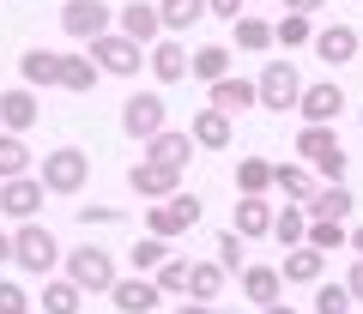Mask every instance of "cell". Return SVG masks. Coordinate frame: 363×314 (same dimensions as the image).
Here are the masks:
<instances>
[{
    "label": "cell",
    "mask_w": 363,
    "mask_h": 314,
    "mask_svg": "<svg viewBox=\"0 0 363 314\" xmlns=\"http://www.w3.org/2000/svg\"><path fill=\"white\" fill-rule=\"evenodd\" d=\"M116 30H121V37H133V42H145V49H152V42L164 37V13H157L152 0H128V6H116Z\"/></svg>",
    "instance_id": "obj_20"
},
{
    "label": "cell",
    "mask_w": 363,
    "mask_h": 314,
    "mask_svg": "<svg viewBox=\"0 0 363 314\" xmlns=\"http://www.w3.org/2000/svg\"><path fill=\"white\" fill-rule=\"evenodd\" d=\"M18 85H30V91L61 85V54H55V49H25V54H18Z\"/></svg>",
    "instance_id": "obj_25"
},
{
    "label": "cell",
    "mask_w": 363,
    "mask_h": 314,
    "mask_svg": "<svg viewBox=\"0 0 363 314\" xmlns=\"http://www.w3.org/2000/svg\"><path fill=\"white\" fill-rule=\"evenodd\" d=\"M309 248H321V254L351 248V223H339V218H309Z\"/></svg>",
    "instance_id": "obj_40"
},
{
    "label": "cell",
    "mask_w": 363,
    "mask_h": 314,
    "mask_svg": "<svg viewBox=\"0 0 363 314\" xmlns=\"http://www.w3.org/2000/svg\"><path fill=\"white\" fill-rule=\"evenodd\" d=\"M351 254L363 260V223H351Z\"/></svg>",
    "instance_id": "obj_49"
},
{
    "label": "cell",
    "mask_w": 363,
    "mask_h": 314,
    "mask_svg": "<svg viewBox=\"0 0 363 314\" xmlns=\"http://www.w3.org/2000/svg\"><path fill=\"white\" fill-rule=\"evenodd\" d=\"M345 290L357 296V308H363V260H351V272H345Z\"/></svg>",
    "instance_id": "obj_47"
},
{
    "label": "cell",
    "mask_w": 363,
    "mask_h": 314,
    "mask_svg": "<svg viewBox=\"0 0 363 314\" xmlns=\"http://www.w3.org/2000/svg\"><path fill=\"white\" fill-rule=\"evenodd\" d=\"M357 25H345V18H333V25H315V61H327V66H351L357 61Z\"/></svg>",
    "instance_id": "obj_14"
},
{
    "label": "cell",
    "mask_w": 363,
    "mask_h": 314,
    "mask_svg": "<svg viewBox=\"0 0 363 314\" xmlns=\"http://www.w3.org/2000/svg\"><path fill=\"white\" fill-rule=\"evenodd\" d=\"M97 78H104V66L91 61V49L85 54H61V91L91 97V91H97Z\"/></svg>",
    "instance_id": "obj_28"
},
{
    "label": "cell",
    "mask_w": 363,
    "mask_h": 314,
    "mask_svg": "<svg viewBox=\"0 0 363 314\" xmlns=\"http://www.w3.org/2000/svg\"><path fill=\"white\" fill-rule=\"evenodd\" d=\"M157 13H164V30H169V37H182V30H194L200 18H212L206 0H157Z\"/></svg>",
    "instance_id": "obj_34"
},
{
    "label": "cell",
    "mask_w": 363,
    "mask_h": 314,
    "mask_svg": "<svg viewBox=\"0 0 363 314\" xmlns=\"http://www.w3.org/2000/svg\"><path fill=\"white\" fill-rule=\"evenodd\" d=\"M200 218H206V206H200V199L188 194V187H182V194H169V199H157V206H145V230H152V236H164V242L188 236Z\"/></svg>",
    "instance_id": "obj_5"
},
{
    "label": "cell",
    "mask_w": 363,
    "mask_h": 314,
    "mask_svg": "<svg viewBox=\"0 0 363 314\" xmlns=\"http://www.w3.org/2000/svg\"><path fill=\"white\" fill-rule=\"evenodd\" d=\"M206 13H212V18H224V25H236V18L248 13V0H206Z\"/></svg>",
    "instance_id": "obj_44"
},
{
    "label": "cell",
    "mask_w": 363,
    "mask_h": 314,
    "mask_svg": "<svg viewBox=\"0 0 363 314\" xmlns=\"http://www.w3.org/2000/svg\"><path fill=\"white\" fill-rule=\"evenodd\" d=\"M212 248H218L212 260H218L224 272H230V278H242V266H248V236H236V230H218V242H212Z\"/></svg>",
    "instance_id": "obj_39"
},
{
    "label": "cell",
    "mask_w": 363,
    "mask_h": 314,
    "mask_svg": "<svg viewBox=\"0 0 363 314\" xmlns=\"http://www.w3.org/2000/svg\"><path fill=\"white\" fill-rule=\"evenodd\" d=\"M357 121H363V109H357Z\"/></svg>",
    "instance_id": "obj_51"
},
{
    "label": "cell",
    "mask_w": 363,
    "mask_h": 314,
    "mask_svg": "<svg viewBox=\"0 0 363 314\" xmlns=\"http://www.w3.org/2000/svg\"><path fill=\"white\" fill-rule=\"evenodd\" d=\"M297 157L309 163L321 182H345V145H339V127H297Z\"/></svg>",
    "instance_id": "obj_3"
},
{
    "label": "cell",
    "mask_w": 363,
    "mask_h": 314,
    "mask_svg": "<svg viewBox=\"0 0 363 314\" xmlns=\"http://www.w3.org/2000/svg\"><path fill=\"white\" fill-rule=\"evenodd\" d=\"M236 194H272V163L267 157H236Z\"/></svg>",
    "instance_id": "obj_38"
},
{
    "label": "cell",
    "mask_w": 363,
    "mask_h": 314,
    "mask_svg": "<svg viewBox=\"0 0 363 314\" xmlns=\"http://www.w3.org/2000/svg\"><path fill=\"white\" fill-rule=\"evenodd\" d=\"M303 211H309V218H339V223H351V211H357V194H351L345 182H321L309 199H303Z\"/></svg>",
    "instance_id": "obj_23"
},
{
    "label": "cell",
    "mask_w": 363,
    "mask_h": 314,
    "mask_svg": "<svg viewBox=\"0 0 363 314\" xmlns=\"http://www.w3.org/2000/svg\"><path fill=\"white\" fill-rule=\"evenodd\" d=\"M230 42H200L194 49V66H188V78H200V85H218V78H230Z\"/></svg>",
    "instance_id": "obj_29"
},
{
    "label": "cell",
    "mask_w": 363,
    "mask_h": 314,
    "mask_svg": "<svg viewBox=\"0 0 363 314\" xmlns=\"http://www.w3.org/2000/svg\"><path fill=\"white\" fill-rule=\"evenodd\" d=\"M188 133H194L200 151H230V145H236V115H224V109L200 103L194 121H188Z\"/></svg>",
    "instance_id": "obj_15"
},
{
    "label": "cell",
    "mask_w": 363,
    "mask_h": 314,
    "mask_svg": "<svg viewBox=\"0 0 363 314\" xmlns=\"http://www.w3.org/2000/svg\"><path fill=\"white\" fill-rule=\"evenodd\" d=\"M37 175H43V187H49V199H73V194H85V182H91V151L55 145V151H43Z\"/></svg>",
    "instance_id": "obj_2"
},
{
    "label": "cell",
    "mask_w": 363,
    "mask_h": 314,
    "mask_svg": "<svg viewBox=\"0 0 363 314\" xmlns=\"http://www.w3.org/2000/svg\"><path fill=\"white\" fill-rule=\"evenodd\" d=\"M230 49H236V54H267V49H279V42H272V25H267L260 13H242V18L230 25Z\"/></svg>",
    "instance_id": "obj_27"
},
{
    "label": "cell",
    "mask_w": 363,
    "mask_h": 314,
    "mask_svg": "<svg viewBox=\"0 0 363 314\" xmlns=\"http://www.w3.org/2000/svg\"><path fill=\"white\" fill-rule=\"evenodd\" d=\"M279 272H285V284H321V272H327V254L321 248H285V260H279Z\"/></svg>",
    "instance_id": "obj_26"
},
{
    "label": "cell",
    "mask_w": 363,
    "mask_h": 314,
    "mask_svg": "<svg viewBox=\"0 0 363 314\" xmlns=\"http://www.w3.org/2000/svg\"><path fill=\"white\" fill-rule=\"evenodd\" d=\"M182 182H188L182 170H169V163H152V157L128 163V187H133V199H145V206H157V199L182 194Z\"/></svg>",
    "instance_id": "obj_11"
},
{
    "label": "cell",
    "mask_w": 363,
    "mask_h": 314,
    "mask_svg": "<svg viewBox=\"0 0 363 314\" xmlns=\"http://www.w3.org/2000/svg\"><path fill=\"white\" fill-rule=\"evenodd\" d=\"M272 42H279V49H309V42H315V18H309V13L272 18Z\"/></svg>",
    "instance_id": "obj_35"
},
{
    "label": "cell",
    "mask_w": 363,
    "mask_h": 314,
    "mask_svg": "<svg viewBox=\"0 0 363 314\" xmlns=\"http://www.w3.org/2000/svg\"><path fill=\"white\" fill-rule=\"evenodd\" d=\"M30 290L25 284H13V278H0V314H30Z\"/></svg>",
    "instance_id": "obj_42"
},
{
    "label": "cell",
    "mask_w": 363,
    "mask_h": 314,
    "mask_svg": "<svg viewBox=\"0 0 363 314\" xmlns=\"http://www.w3.org/2000/svg\"><path fill=\"white\" fill-rule=\"evenodd\" d=\"M327 6H333V0H285V13H309V18L327 13Z\"/></svg>",
    "instance_id": "obj_46"
},
{
    "label": "cell",
    "mask_w": 363,
    "mask_h": 314,
    "mask_svg": "<svg viewBox=\"0 0 363 314\" xmlns=\"http://www.w3.org/2000/svg\"><path fill=\"white\" fill-rule=\"evenodd\" d=\"M43 175L30 170V175H13V182H0V218L6 223H30V218H43Z\"/></svg>",
    "instance_id": "obj_10"
},
{
    "label": "cell",
    "mask_w": 363,
    "mask_h": 314,
    "mask_svg": "<svg viewBox=\"0 0 363 314\" xmlns=\"http://www.w3.org/2000/svg\"><path fill=\"white\" fill-rule=\"evenodd\" d=\"M67 254H61V242H55V230L43 218H30V223H13V266L18 272H30V278H55V266H61Z\"/></svg>",
    "instance_id": "obj_1"
},
{
    "label": "cell",
    "mask_w": 363,
    "mask_h": 314,
    "mask_svg": "<svg viewBox=\"0 0 363 314\" xmlns=\"http://www.w3.org/2000/svg\"><path fill=\"white\" fill-rule=\"evenodd\" d=\"M169 314H218V302H194V296H182Z\"/></svg>",
    "instance_id": "obj_45"
},
{
    "label": "cell",
    "mask_w": 363,
    "mask_h": 314,
    "mask_svg": "<svg viewBox=\"0 0 363 314\" xmlns=\"http://www.w3.org/2000/svg\"><path fill=\"white\" fill-rule=\"evenodd\" d=\"M315 187H321V175H315L309 163H303V157H297V163H272V194H279V199L303 206V199H309Z\"/></svg>",
    "instance_id": "obj_24"
},
{
    "label": "cell",
    "mask_w": 363,
    "mask_h": 314,
    "mask_svg": "<svg viewBox=\"0 0 363 314\" xmlns=\"http://www.w3.org/2000/svg\"><path fill=\"white\" fill-rule=\"evenodd\" d=\"M91 49V61L104 66L109 78H133L145 66V42H133V37H121V30H104L97 42H85Z\"/></svg>",
    "instance_id": "obj_8"
},
{
    "label": "cell",
    "mask_w": 363,
    "mask_h": 314,
    "mask_svg": "<svg viewBox=\"0 0 363 314\" xmlns=\"http://www.w3.org/2000/svg\"><path fill=\"white\" fill-rule=\"evenodd\" d=\"M109 302H116L121 314H152L157 302H164V290H157V278H152V272H128V278H116Z\"/></svg>",
    "instance_id": "obj_18"
},
{
    "label": "cell",
    "mask_w": 363,
    "mask_h": 314,
    "mask_svg": "<svg viewBox=\"0 0 363 314\" xmlns=\"http://www.w3.org/2000/svg\"><path fill=\"white\" fill-rule=\"evenodd\" d=\"M357 314H363V308H357Z\"/></svg>",
    "instance_id": "obj_52"
},
{
    "label": "cell",
    "mask_w": 363,
    "mask_h": 314,
    "mask_svg": "<svg viewBox=\"0 0 363 314\" xmlns=\"http://www.w3.org/2000/svg\"><path fill=\"white\" fill-rule=\"evenodd\" d=\"M315 314H357V296H351L345 284H315Z\"/></svg>",
    "instance_id": "obj_41"
},
{
    "label": "cell",
    "mask_w": 363,
    "mask_h": 314,
    "mask_svg": "<svg viewBox=\"0 0 363 314\" xmlns=\"http://www.w3.org/2000/svg\"><path fill=\"white\" fill-rule=\"evenodd\" d=\"M13 260V230H0V266Z\"/></svg>",
    "instance_id": "obj_48"
},
{
    "label": "cell",
    "mask_w": 363,
    "mask_h": 314,
    "mask_svg": "<svg viewBox=\"0 0 363 314\" xmlns=\"http://www.w3.org/2000/svg\"><path fill=\"white\" fill-rule=\"evenodd\" d=\"M236 290H242V302H255V308H272V302H285V272H279V266L248 260L242 278H236Z\"/></svg>",
    "instance_id": "obj_17"
},
{
    "label": "cell",
    "mask_w": 363,
    "mask_h": 314,
    "mask_svg": "<svg viewBox=\"0 0 363 314\" xmlns=\"http://www.w3.org/2000/svg\"><path fill=\"white\" fill-rule=\"evenodd\" d=\"M67 278H73L85 296H109L116 290V254L109 248H67Z\"/></svg>",
    "instance_id": "obj_6"
},
{
    "label": "cell",
    "mask_w": 363,
    "mask_h": 314,
    "mask_svg": "<svg viewBox=\"0 0 363 314\" xmlns=\"http://www.w3.org/2000/svg\"><path fill=\"white\" fill-rule=\"evenodd\" d=\"M85 308V290L73 284V278H43V314H79Z\"/></svg>",
    "instance_id": "obj_32"
},
{
    "label": "cell",
    "mask_w": 363,
    "mask_h": 314,
    "mask_svg": "<svg viewBox=\"0 0 363 314\" xmlns=\"http://www.w3.org/2000/svg\"><path fill=\"white\" fill-rule=\"evenodd\" d=\"M194 151H200V145H194V133H188V127H164L157 139H145V151H140V157H152V163H169V170L188 175Z\"/></svg>",
    "instance_id": "obj_19"
},
{
    "label": "cell",
    "mask_w": 363,
    "mask_h": 314,
    "mask_svg": "<svg viewBox=\"0 0 363 314\" xmlns=\"http://www.w3.org/2000/svg\"><path fill=\"white\" fill-rule=\"evenodd\" d=\"M145 66H152V78L157 85H182V78H188V66H194V54H188V42L182 37H157L152 49H145Z\"/></svg>",
    "instance_id": "obj_13"
},
{
    "label": "cell",
    "mask_w": 363,
    "mask_h": 314,
    "mask_svg": "<svg viewBox=\"0 0 363 314\" xmlns=\"http://www.w3.org/2000/svg\"><path fill=\"white\" fill-rule=\"evenodd\" d=\"M224 290H230V272H224L218 260H194V278H188V296H194V302H218Z\"/></svg>",
    "instance_id": "obj_33"
},
{
    "label": "cell",
    "mask_w": 363,
    "mask_h": 314,
    "mask_svg": "<svg viewBox=\"0 0 363 314\" xmlns=\"http://www.w3.org/2000/svg\"><path fill=\"white\" fill-rule=\"evenodd\" d=\"M152 278H157V290H164V296L182 302V296H188V278H194V260H188V254H169V260L157 266Z\"/></svg>",
    "instance_id": "obj_36"
},
{
    "label": "cell",
    "mask_w": 363,
    "mask_h": 314,
    "mask_svg": "<svg viewBox=\"0 0 363 314\" xmlns=\"http://www.w3.org/2000/svg\"><path fill=\"white\" fill-rule=\"evenodd\" d=\"M206 103L224 109V115H242V109H260V85L255 78H218V85H206Z\"/></svg>",
    "instance_id": "obj_22"
},
{
    "label": "cell",
    "mask_w": 363,
    "mask_h": 314,
    "mask_svg": "<svg viewBox=\"0 0 363 314\" xmlns=\"http://www.w3.org/2000/svg\"><path fill=\"white\" fill-rule=\"evenodd\" d=\"M345 103H351V97L339 91L333 78H315V85H303V103H297V115L309 121V127H339Z\"/></svg>",
    "instance_id": "obj_12"
},
{
    "label": "cell",
    "mask_w": 363,
    "mask_h": 314,
    "mask_svg": "<svg viewBox=\"0 0 363 314\" xmlns=\"http://www.w3.org/2000/svg\"><path fill=\"white\" fill-rule=\"evenodd\" d=\"M169 127V103H164V91H128V103H121V133L128 139H157V133Z\"/></svg>",
    "instance_id": "obj_7"
},
{
    "label": "cell",
    "mask_w": 363,
    "mask_h": 314,
    "mask_svg": "<svg viewBox=\"0 0 363 314\" xmlns=\"http://www.w3.org/2000/svg\"><path fill=\"white\" fill-rule=\"evenodd\" d=\"M121 218H128L121 206H79V223H85V230H109V223H121Z\"/></svg>",
    "instance_id": "obj_43"
},
{
    "label": "cell",
    "mask_w": 363,
    "mask_h": 314,
    "mask_svg": "<svg viewBox=\"0 0 363 314\" xmlns=\"http://www.w3.org/2000/svg\"><path fill=\"white\" fill-rule=\"evenodd\" d=\"M61 30L73 42H97L104 30H116V6H109V0H67L61 6Z\"/></svg>",
    "instance_id": "obj_9"
},
{
    "label": "cell",
    "mask_w": 363,
    "mask_h": 314,
    "mask_svg": "<svg viewBox=\"0 0 363 314\" xmlns=\"http://www.w3.org/2000/svg\"><path fill=\"white\" fill-rule=\"evenodd\" d=\"M260 314H297V308H291V302H272V308H260Z\"/></svg>",
    "instance_id": "obj_50"
},
{
    "label": "cell",
    "mask_w": 363,
    "mask_h": 314,
    "mask_svg": "<svg viewBox=\"0 0 363 314\" xmlns=\"http://www.w3.org/2000/svg\"><path fill=\"white\" fill-rule=\"evenodd\" d=\"M37 115H43V103H37L30 85L0 91V127H6V133H30V127H37Z\"/></svg>",
    "instance_id": "obj_21"
},
{
    "label": "cell",
    "mask_w": 363,
    "mask_h": 314,
    "mask_svg": "<svg viewBox=\"0 0 363 314\" xmlns=\"http://www.w3.org/2000/svg\"><path fill=\"white\" fill-rule=\"evenodd\" d=\"M272 194H236V206H230V230L236 236H248V242H260V236H272Z\"/></svg>",
    "instance_id": "obj_16"
},
{
    "label": "cell",
    "mask_w": 363,
    "mask_h": 314,
    "mask_svg": "<svg viewBox=\"0 0 363 314\" xmlns=\"http://www.w3.org/2000/svg\"><path fill=\"white\" fill-rule=\"evenodd\" d=\"M169 254H176V248H169L164 236H152V230H145L140 242H133V248H128V266H133V272H157V266H164Z\"/></svg>",
    "instance_id": "obj_37"
},
{
    "label": "cell",
    "mask_w": 363,
    "mask_h": 314,
    "mask_svg": "<svg viewBox=\"0 0 363 314\" xmlns=\"http://www.w3.org/2000/svg\"><path fill=\"white\" fill-rule=\"evenodd\" d=\"M272 242H279V248H303V242H309V211L285 199V206L272 211Z\"/></svg>",
    "instance_id": "obj_31"
},
{
    "label": "cell",
    "mask_w": 363,
    "mask_h": 314,
    "mask_svg": "<svg viewBox=\"0 0 363 314\" xmlns=\"http://www.w3.org/2000/svg\"><path fill=\"white\" fill-rule=\"evenodd\" d=\"M37 170V151H30L25 133H6L0 127V182H13V175H30Z\"/></svg>",
    "instance_id": "obj_30"
},
{
    "label": "cell",
    "mask_w": 363,
    "mask_h": 314,
    "mask_svg": "<svg viewBox=\"0 0 363 314\" xmlns=\"http://www.w3.org/2000/svg\"><path fill=\"white\" fill-rule=\"evenodd\" d=\"M255 85H260V109H272V115H285V109L303 103V73L285 61V54H272V61L255 73Z\"/></svg>",
    "instance_id": "obj_4"
}]
</instances>
